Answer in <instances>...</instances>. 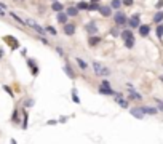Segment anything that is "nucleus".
Here are the masks:
<instances>
[{
	"mask_svg": "<svg viewBox=\"0 0 163 144\" xmlns=\"http://www.w3.org/2000/svg\"><path fill=\"white\" fill-rule=\"evenodd\" d=\"M130 99H136V101H141L142 99V96L139 95L138 91H134L133 88H130Z\"/></svg>",
	"mask_w": 163,
	"mask_h": 144,
	"instance_id": "dca6fc26",
	"label": "nucleus"
},
{
	"mask_svg": "<svg viewBox=\"0 0 163 144\" xmlns=\"http://www.w3.org/2000/svg\"><path fill=\"white\" fill-rule=\"evenodd\" d=\"M58 122H59V123H66V122H67V117H59Z\"/></svg>",
	"mask_w": 163,
	"mask_h": 144,
	"instance_id": "79ce46f5",
	"label": "nucleus"
},
{
	"mask_svg": "<svg viewBox=\"0 0 163 144\" xmlns=\"http://www.w3.org/2000/svg\"><path fill=\"white\" fill-rule=\"evenodd\" d=\"M63 31H64V34L66 35H74L75 34V26H74V24H70V23H67V24H64L63 26Z\"/></svg>",
	"mask_w": 163,
	"mask_h": 144,
	"instance_id": "423d86ee",
	"label": "nucleus"
},
{
	"mask_svg": "<svg viewBox=\"0 0 163 144\" xmlns=\"http://www.w3.org/2000/svg\"><path fill=\"white\" fill-rule=\"evenodd\" d=\"M53 2H58V0H53Z\"/></svg>",
	"mask_w": 163,
	"mask_h": 144,
	"instance_id": "8fccbe9b",
	"label": "nucleus"
},
{
	"mask_svg": "<svg viewBox=\"0 0 163 144\" xmlns=\"http://www.w3.org/2000/svg\"><path fill=\"white\" fill-rule=\"evenodd\" d=\"M130 26H131V27H138V29H139L141 23H139V14H138V13L131 16V19H130Z\"/></svg>",
	"mask_w": 163,
	"mask_h": 144,
	"instance_id": "9d476101",
	"label": "nucleus"
},
{
	"mask_svg": "<svg viewBox=\"0 0 163 144\" xmlns=\"http://www.w3.org/2000/svg\"><path fill=\"white\" fill-rule=\"evenodd\" d=\"M66 14L67 16H77V14H78V10H77V7H69L66 10Z\"/></svg>",
	"mask_w": 163,
	"mask_h": 144,
	"instance_id": "aec40b11",
	"label": "nucleus"
},
{
	"mask_svg": "<svg viewBox=\"0 0 163 144\" xmlns=\"http://www.w3.org/2000/svg\"><path fill=\"white\" fill-rule=\"evenodd\" d=\"M46 123H48V125H56V123H58V120H48Z\"/></svg>",
	"mask_w": 163,
	"mask_h": 144,
	"instance_id": "37998d69",
	"label": "nucleus"
},
{
	"mask_svg": "<svg viewBox=\"0 0 163 144\" xmlns=\"http://www.w3.org/2000/svg\"><path fill=\"white\" fill-rule=\"evenodd\" d=\"M88 5H90V3H87V2H78V3H77V10L88 11Z\"/></svg>",
	"mask_w": 163,
	"mask_h": 144,
	"instance_id": "5701e85b",
	"label": "nucleus"
},
{
	"mask_svg": "<svg viewBox=\"0 0 163 144\" xmlns=\"http://www.w3.org/2000/svg\"><path fill=\"white\" fill-rule=\"evenodd\" d=\"M150 32V26H147V24H141L139 26V34H141V37H147Z\"/></svg>",
	"mask_w": 163,
	"mask_h": 144,
	"instance_id": "6e6552de",
	"label": "nucleus"
},
{
	"mask_svg": "<svg viewBox=\"0 0 163 144\" xmlns=\"http://www.w3.org/2000/svg\"><path fill=\"white\" fill-rule=\"evenodd\" d=\"M114 19H115V24H117V26H123V24L128 23V18H126V14L123 13V11H115Z\"/></svg>",
	"mask_w": 163,
	"mask_h": 144,
	"instance_id": "f03ea898",
	"label": "nucleus"
},
{
	"mask_svg": "<svg viewBox=\"0 0 163 144\" xmlns=\"http://www.w3.org/2000/svg\"><path fill=\"white\" fill-rule=\"evenodd\" d=\"M99 93L101 95H109V96H114L115 91L112 88H104V86H99Z\"/></svg>",
	"mask_w": 163,
	"mask_h": 144,
	"instance_id": "a211bd4d",
	"label": "nucleus"
},
{
	"mask_svg": "<svg viewBox=\"0 0 163 144\" xmlns=\"http://www.w3.org/2000/svg\"><path fill=\"white\" fill-rule=\"evenodd\" d=\"M130 114H131L134 119H138V120L144 119V112L141 110V107H131V109H130Z\"/></svg>",
	"mask_w": 163,
	"mask_h": 144,
	"instance_id": "20e7f679",
	"label": "nucleus"
},
{
	"mask_svg": "<svg viewBox=\"0 0 163 144\" xmlns=\"http://www.w3.org/2000/svg\"><path fill=\"white\" fill-rule=\"evenodd\" d=\"M38 72H40V71H38V67H32V75H38Z\"/></svg>",
	"mask_w": 163,
	"mask_h": 144,
	"instance_id": "58836bf2",
	"label": "nucleus"
},
{
	"mask_svg": "<svg viewBox=\"0 0 163 144\" xmlns=\"http://www.w3.org/2000/svg\"><path fill=\"white\" fill-rule=\"evenodd\" d=\"M3 90H5V91H7L10 96H11V98H13V91H11V88H10V86H7V85H5V86H3Z\"/></svg>",
	"mask_w": 163,
	"mask_h": 144,
	"instance_id": "c9c22d12",
	"label": "nucleus"
},
{
	"mask_svg": "<svg viewBox=\"0 0 163 144\" xmlns=\"http://www.w3.org/2000/svg\"><path fill=\"white\" fill-rule=\"evenodd\" d=\"M56 53H58L59 56H63V58H64V50L61 47H56Z\"/></svg>",
	"mask_w": 163,
	"mask_h": 144,
	"instance_id": "473e14b6",
	"label": "nucleus"
},
{
	"mask_svg": "<svg viewBox=\"0 0 163 144\" xmlns=\"http://www.w3.org/2000/svg\"><path fill=\"white\" fill-rule=\"evenodd\" d=\"M120 35H121V38H123V40H130V38H134V35H133V32L130 31V29H126V31L120 32Z\"/></svg>",
	"mask_w": 163,
	"mask_h": 144,
	"instance_id": "2eb2a0df",
	"label": "nucleus"
},
{
	"mask_svg": "<svg viewBox=\"0 0 163 144\" xmlns=\"http://www.w3.org/2000/svg\"><path fill=\"white\" fill-rule=\"evenodd\" d=\"M160 80H162V82H163V75H160Z\"/></svg>",
	"mask_w": 163,
	"mask_h": 144,
	"instance_id": "de8ad7c7",
	"label": "nucleus"
},
{
	"mask_svg": "<svg viewBox=\"0 0 163 144\" xmlns=\"http://www.w3.org/2000/svg\"><path fill=\"white\" fill-rule=\"evenodd\" d=\"M155 101H157V104H158V110L163 112V101H160V99H155Z\"/></svg>",
	"mask_w": 163,
	"mask_h": 144,
	"instance_id": "f704fd0d",
	"label": "nucleus"
},
{
	"mask_svg": "<svg viewBox=\"0 0 163 144\" xmlns=\"http://www.w3.org/2000/svg\"><path fill=\"white\" fill-rule=\"evenodd\" d=\"M72 101L75 104H80V98H78V95H77V90L75 88L72 90Z\"/></svg>",
	"mask_w": 163,
	"mask_h": 144,
	"instance_id": "a878e982",
	"label": "nucleus"
},
{
	"mask_svg": "<svg viewBox=\"0 0 163 144\" xmlns=\"http://www.w3.org/2000/svg\"><path fill=\"white\" fill-rule=\"evenodd\" d=\"M163 21V11H158V13H155V16H153V23L160 24Z\"/></svg>",
	"mask_w": 163,
	"mask_h": 144,
	"instance_id": "4be33fe9",
	"label": "nucleus"
},
{
	"mask_svg": "<svg viewBox=\"0 0 163 144\" xmlns=\"http://www.w3.org/2000/svg\"><path fill=\"white\" fill-rule=\"evenodd\" d=\"M10 14H11V18H13V19H16L18 23H19V24H26V21H23L21 18H19V16H18V14H16V13H13V11H11Z\"/></svg>",
	"mask_w": 163,
	"mask_h": 144,
	"instance_id": "cd10ccee",
	"label": "nucleus"
},
{
	"mask_svg": "<svg viewBox=\"0 0 163 144\" xmlns=\"http://www.w3.org/2000/svg\"><path fill=\"white\" fill-rule=\"evenodd\" d=\"M115 101H117L118 104H120L121 107H123V109H128V101L125 99V98H123V96L120 95V93H115Z\"/></svg>",
	"mask_w": 163,
	"mask_h": 144,
	"instance_id": "0eeeda50",
	"label": "nucleus"
},
{
	"mask_svg": "<svg viewBox=\"0 0 163 144\" xmlns=\"http://www.w3.org/2000/svg\"><path fill=\"white\" fill-rule=\"evenodd\" d=\"M26 24H27V26H31V27H34V29H35V31H37L40 35H45V34H46V31H45V29H43V27H40V26H38V24L35 23L34 19H27V21H26Z\"/></svg>",
	"mask_w": 163,
	"mask_h": 144,
	"instance_id": "7ed1b4c3",
	"label": "nucleus"
},
{
	"mask_svg": "<svg viewBox=\"0 0 163 144\" xmlns=\"http://www.w3.org/2000/svg\"><path fill=\"white\" fill-rule=\"evenodd\" d=\"M101 10V7L98 3H90L88 5V11H99Z\"/></svg>",
	"mask_w": 163,
	"mask_h": 144,
	"instance_id": "bb28decb",
	"label": "nucleus"
},
{
	"mask_svg": "<svg viewBox=\"0 0 163 144\" xmlns=\"http://www.w3.org/2000/svg\"><path fill=\"white\" fill-rule=\"evenodd\" d=\"M87 31L90 32V35H96L98 34V27H96V23H94V21H90V24L87 26Z\"/></svg>",
	"mask_w": 163,
	"mask_h": 144,
	"instance_id": "9b49d317",
	"label": "nucleus"
},
{
	"mask_svg": "<svg viewBox=\"0 0 163 144\" xmlns=\"http://www.w3.org/2000/svg\"><path fill=\"white\" fill-rule=\"evenodd\" d=\"M141 110L144 112V115H157V114H158V109H157V107H150V106H142Z\"/></svg>",
	"mask_w": 163,
	"mask_h": 144,
	"instance_id": "39448f33",
	"label": "nucleus"
},
{
	"mask_svg": "<svg viewBox=\"0 0 163 144\" xmlns=\"http://www.w3.org/2000/svg\"><path fill=\"white\" fill-rule=\"evenodd\" d=\"M99 13L102 14L104 18H109L112 14V8L110 7H101V10H99Z\"/></svg>",
	"mask_w": 163,
	"mask_h": 144,
	"instance_id": "4468645a",
	"label": "nucleus"
},
{
	"mask_svg": "<svg viewBox=\"0 0 163 144\" xmlns=\"http://www.w3.org/2000/svg\"><path fill=\"white\" fill-rule=\"evenodd\" d=\"M27 66H29V67L32 69V67H35V62L32 61V59H27Z\"/></svg>",
	"mask_w": 163,
	"mask_h": 144,
	"instance_id": "a19ab883",
	"label": "nucleus"
},
{
	"mask_svg": "<svg viewBox=\"0 0 163 144\" xmlns=\"http://www.w3.org/2000/svg\"><path fill=\"white\" fill-rule=\"evenodd\" d=\"M93 69H94V74H98V75H110V71L107 67H104V66H101V62L98 61L93 62Z\"/></svg>",
	"mask_w": 163,
	"mask_h": 144,
	"instance_id": "f257e3e1",
	"label": "nucleus"
},
{
	"mask_svg": "<svg viewBox=\"0 0 163 144\" xmlns=\"http://www.w3.org/2000/svg\"><path fill=\"white\" fill-rule=\"evenodd\" d=\"M120 7H121V0H112L110 2V8H114V10H118Z\"/></svg>",
	"mask_w": 163,
	"mask_h": 144,
	"instance_id": "393cba45",
	"label": "nucleus"
},
{
	"mask_svg": "<svg viewBox=\"0 0 163 144\" xmlns=\"http://www.w3.org/2000/svg\"><path fill=\"white\" fill-rule=\"evenodd\" d=\"M5 40H7L8 43L11 45V50H18V48H19V43H18L16 38H13V37H5Z\"/></svg>",
	"mask_w": 163,
	"mask_h": 144,
	"instance_id": "f8f14e48",
	"label": "nucleus"
},
{
	"mask_svg": "<svg viewBox=\"0 0 163 144\" xmlns=\"http://www.w3.org/2000/svg\"><path fill=\"white\" fill-rule=\"evenodd\" d=\"M10 144H16V141H14V139H10Z\"/></svg>",
	"mask_w": 163,
	"mask_h": 144,
	"instance_id": "49530a36",
	"label": "nucleus"
},
{
	"mask_svg": "<svg viewBox=\"0 0 163 144\" xmlns=\"http://www.w3.org/2000/svg\"><path fill=\"white\" fill-rule=\"evenodd\" d=\"M11 119H13L14 122H19V119H18V110H14V112H13V115H11Z\"/></svg>",
	"mask_w": 163,
	"mask_h": 144,
	"instance_id": "4c0bfd02",
	"label": "nucleus"
},
{
	"mask_svg": "<svg viewBox=\"0 0 163 144\" xmlns=\"http://www.w3.org/2000/svg\"><path fill=\"white\" fill-rule=\"evenodd\" d=\"M75 61H77V64H78V67H80V69H83V71H85V69L88 67V64H87V62H85L82 58H77Z\"/></svg>",
	"mask_w": 163,
	"mask_h": 144,
	"instance_id": "b1692460",
	"label": "nucleus"
},
{
	"mask_svg": "<svg viewBox=\"0 0 163 144\" xmlns=\"http://www.w3.org/2000/svg\"><path fill=\"white\" fill-rule=\"evenodd\" d=\"M101 86H104V88H110V83H109L107 80H102V83H101Z\"/></svg>",
	"mask_w": 163,
	"mask_h": 144,
	"instance_id": "e433bc0d",
	"label": "nucleus"
},
{
	"mask_svg": "<svg viewBox=\"0 0 163 144\" xmlns=\"http://www.w3.org/2000/svg\"><path fill=\"white\" fill-rule=\"evenodd\" d=\"M64 72L67 74V77H69V79H75V74H74L72 67H70V64H69L67 61L64 62Z\"/></svg>",
	"mask_w": 163,
	"mask_h": 144,
	"instance_id": "1a4fd4ad",
	"label": "nucleus"
},
{
	"mask_svg": "<svg viewBox=\"0 0 163 144\" xmlns=\"http://www.w3.org/2000/svg\"><path fill=\"white\" fill-rule=\"evenodd\" d=\"M96 2H99V0H93V3H96Z\"/></svg>",
	"mask_w": 163,
	"mask_h": 144,
	"instance_id": "09e8293b",
	"label": "nucleus"
},
{
	"mask_svg": "<svg viewBox=\"0 0 163 144\" xmlns=\"http://www.w3.org/2000/svg\"><path fill=\"white\" fill-rule=\"evenodd\" d=\"M157 37L158 38L163 37V24H158V27H157Z\"/></svg>",
	"mask_w": 163,
	"mask_h": 144,
	"instance_id": "c85d7f7f",
	"label": "nucleus"
},
{
	"mask_svg": "<svg viewBox=\"0 0 163 144\" xmlns=\"http://www.w3.org/2000/svg\"><path fill=\"white\" fill-rule=\"evenodd\" d=\"M0 58H3V50L0 48Z\"/></svg>",
	"mask_w": 163,
	"mask_h": 144,
	"instance_id": "a18cd8bd",
	"label": "nucleus"
},
{
	"mask_svg": "<svg viewBox=\"0 0 163 144\" xmlns=\"http://www.w3.org/2000/svg\"><path fill=\"white\" fill-rule=\"evenodd\" d=\"M45 31L48 32V34H51V35H56V29L53 27V26H46V27H45Z\"/></svg>",
	"mask_w": 163,
	"mask_h": 144,
	"instance_id": "2f4dec72",
	"label": "nucleus"
},
{
	"mask_svg": "<svg viewBox=\"0 0 163 144\" xmlns=\"http://www.w3.org/2000/svg\"><path fill=\"white\" fill-rule=\"evenodd\" d=\"M110 35H112V37H118V35H120L118 29H112V31H110Z\"/></svg>",
	"mask_w": 163,
	"mask_h": 144,
	"instance_id": "72a5a7b5",
	"label": "nucleus"
},
{
	"mask_svg": "<svg viewBox=\"0 0 163 144\" xmlns=\"http://www.w3.org/2000/svg\"><path fill=\"white\" fill-rule=\"evenodd\" d=\"M125 47H126V48H133V47H134V38H130V40H125Z\"/></svg>",
	"mask_w": 163,
	"mask_h": 144,
	"instance_id": "7c9ffc66",
	"label": "nucleus"
},
{
	"mask_svg": "<svg viewBox=\"0 0 163 144\" xmlns=\"http://www.w3.org/2000/svg\"><path fill=\"white\" fill-rule=\"evenodd\" d=\"M51 10H55L56 13H61V11L64 10V5H63V3H59V2H53V5H51Z\"/></svg>",
	"mask_w": 163,
	"mask_h": 144,
	"instance_id": "f3484780",
	"label": "nucleus"
},
{
	"mask_svg": "<svg viewBox=\"0 0 163 144\" xmlns=\"http://www.w3.org/2000/svg\"><path fill=\"white\" fill-rule=\"evenodd\" d=\"M101 42V37H98V35H91L90 38H88V43H90V47H94V45H98Z\"/></svg>",
	"mask_w": 163,
	"mask_h": 144,
	"instance_id": "6ab92c4d",
	"label": "nucleus"
},
{
	"mask_svg": "<svg viewBox=\"0 0 163 144\" xmlns=\"http://www.w3.org/2000/svg\"><path fill=\"white\" fill-rule=\"evenodd\" d=\"M27 120H29V114H27V110H24V119H23V125H21V128L23 130H27Z\"/></svg>",
	"mask_w": 163,
	"mask_h": 144,
	"instance_id": "412c9836",
	"label": "nucleus"
},
{
	"mask_svg": "<svg viewBox=\"0 0 163 144\" xmlns=\"http://www.w3.org/2000/svg\"><path fill=\"white\" fill-rule=\"evenodd\" d=\"M34 104H35V101L32 99V98H29V99H26V101H24V107H32Z\"/></svg>",
	"mask_w": 163,
	"mask_h": 144,
	"instance_id": "c756f323",
	"label": "nucleus"
},
{
	"mask_svg": "<svg viewBox=\"0 0 163 144\" xmlns=\"http://www.w3.org/2000/svg\"><path fill=\"white\" fill-rule=\"evenodd\" d=\"M121 2H123L126 7H131V5H133V0H121Z\"/></svg>",
	"mask_w": 163,
	"mask_h": 144,
	"instance_id": "ea45409f",
	"label": "nucleus"
},
{
	"mask_svg": "<svg viewBox=\"0 0 163 144\" xmlns=\"http://www.w3.org/2000/svg\"><path fill=\"white\" fill-rule=\"evenodd\" d=\"M67 14L66 13H63V11H61V13H58V16H56V19H58V23H61L64 26V24H67Z\"/></svg>",
	"mask_w": 163,
	"mask_h": 144,
	"instance_id": "ddd939ff",
	"label": "nucleus"
},
{
	"mask_svg": "<svg viewBox=\"0 0 163 144\" xmlns=\"http://www.w3.org/2000/svg\"><path fill=\"white\" fill-rule=\"evenodd\" d=\"M162 7H163V2H162V0H160L158 3H157V8H158V10H160V8H162Z\"/></svg>",
	"mask_w": 163,
	"mask_h": 144,
	"instance_id": "c03bdc74",
	"label": "nucleus"
}]
</instances>
